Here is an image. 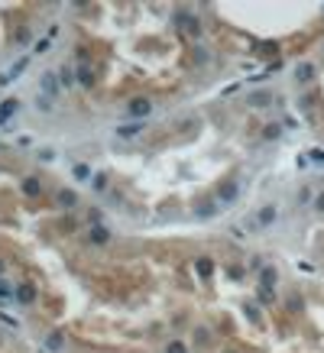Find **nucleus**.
I'll use <instances>...</instances> for the list:
<instances>
[{"mask_svg":"<svg viewBox=\"0 0 324 353\" xmlns=\"http://www.w3.org/2000/svg\"><path fill=\"white\" fill-rule=\"evenodd\" d=\"M39 88H43V98H55V94H59V88H62V81H59V75L55 72H46L43 78H39Z\"/></svg>","mask_w":324,"mask_h":353,"instance_id":"f257e3e1","label":"nucleus"},{"mask_svg":"<svg viewBox=\"0 0 324 353\" xmlns=\"http://www.w3.org/2000/svg\"><path fill=\"white\" fill-rule=\"evenodd\" d=\"M130 117H136V123H140V117H149L153 114V101L149 98H136V101H130Z\"/></svg>","mask_w":324,"mask_h":353,"instance_id":"f03ea898","label":"nucleus"},{"mask_svg":"<svg viewBox=\"0 0 324 353\" xmlns=\"http://www.w3.org/2000/svg\"><path fill=\"white\" fill-rule=\"evenodd\" d=\"M120 140H133V136H140L143 133V123H120V127L114 130Z\"/></svg>","mask_w":324,"mask_h":353,"instance_id":"7ed1b4c3","label":"nucleus"},{"mask_svg":"<svg viewBox=\"0 0 324 353\" xmlns=\"http://www.w3.org/2000/svg\"><path fill=\"white\" fill-rule=\"evenodd\" d=\"M175 20H178V23H182L185 30L191 33V36H201V26H198V20H195V17H188L185 10H178V13H175Z\"/></svg>","mask_w":324,"mask_h":353,"instance_id":"20e7f679","label":"nucleus"},{"mask_svg":"<svg viewBox=\"0 0 324 353\" xmlns=\"http://www.w3.org/2000/svg\"><path fill=\"white\" fill-rule=\"evenodd\" d=\"M237 195H240V185H233V182H227L224 188H220V195H217V201L220 204H233L237 201Z\"/></svg>","mask_w":324,"mask_h":353,"instance_id":"39448f33","label":"nucleus"},{"mask_svg":"<svg viewBox=\"0 0 324 353\" xmlns=\"http://www.w3.org/2000/svg\"><path fill=\"white\" fill-rule=\"evenodd\" d=\"M275 279H279V272H275L272 266H263V269H259V288H266V292H269V288L275 285Z\"/></svg>","mask_w":324,"mask_h":353,"instance_id":"423d86ee","label":"nucleus"},{"mask_svg":"<svg viewBox=\"0 0 324 353\" xmlns=\"http://www.w3.org/2000/svg\"><path fill=\"white\" fill-rule=\"evenodd\" d=\"M17 107H20V101H17V98H10V101H4V104H0V127H4V123L10 120L13 114H17Z\"/></svg>","mask_w":324,"mask_h":353,"instance_id":"0eeeda50","label":"nucleus"},{"mask_svg":"<svg viewBox=\"0 0 324 353\" xmlns=\"http://www.w3.org/2000/svg\"><path fill=\"white\" fill-rule=\"evenodd\" d=\"M88 240H91L94 246H104L107 240H110V230H107V227H91V233H88Z\"/></svg>","mask_w":324,"mask_h":353,"instance_id":"6e6552de","label":"nucleus"},{"mask_svg":"<svg viewBox=\"0 0 324 353\" xmlns=\"http://www.w3.org/2000/svg\"><path fill=\"white\" fill-rule=\"evenodd\" d=\"M195 269L201 279H211V272H214V259H208V256H201V259H195Z\"/></svg>","mask_w":324,"mask_h":353,"instance_id":"1a4fd4ad","label":"nucleus"},{"mask_svg":"<svg viewBox=\"0 0 324 353\" xmlns=\"http://www.w3.org/2000/svg\"><path fill=\"white\" fill-rule=\"evenodd\" d=\"M295 78H298V81H311V78H314V65H311V62H301V65H295Z\"/></svg>","mask_w":324,"mask_h":353,"instance_id":"9d476101","label":"nucleus"},{"mask_svg":"<svg viewBox=\"0 0 324 353\" xmlns=\"http://www.w3.org/2000/svg\"><path fill=\"white\" fill-rule=\"evenodd\" d=\"M23 195H30V198L43 195V185H39V178H23Z\"/></svg>","mask_w":324,"mask_h":353,"instance_id":"9b49d317","label":"nucleus"},{"mask_svg":"<svg viewBox=\"0 0 324 353\" xmlns=\"http://www.w3.org/2000/svg\"><path fill=\"white\" fill-rule=\"evenodd\" d=\"M17 298L23 304H33V301H36V288H33V285H20L17 288Z\"/></svg>","mask_w":324,"mask_h":353,"instance_id":"f8f14e48","label":"nucleus"},{"mask_svg":"<svg viewBox=\"0 0 324 353\" xmlns=\"http://www.w3.org/2000/svg\"><path fill=\"white\" fill-rule=\"evenodd\" d=\"M59 204L62 207H75V204H78V195H75L72 188H62L59 191Z\"/></svg>","mask_w":324,"mask_h":353,"instance_id":"ddd939ff","label":"nucleus"},{"mask_svg":"<svg viewBox=\"0 0 324 353\" xmlns=\"http://www.w3.org/2000/svg\"><path fill=\"white\" fill-rule=\"evenodd\" d=\"M72 175L78 178V182H88V178H94V175H91V165H85V162H78V165H75V169H72Z\"/></svg>","mask_w":324,"mask_h":353,"instance_id":"4468645a","label":"nucleus"},{"mask_svg":"<svg viewBox=\"0 0 324 353\" xmlns=\"http://www.w3.org/2000/svg\"><path fill=\"white\" fill-rule=\"evenodd\" d=\"M91 81H94L91 68H88V65H78V85H81V88H91Z\"/></svg>","mask_w":324,"mask_h":353,"instance_id":"2eb2a0df","label":"nucleus"},{"mask_svg":"<svg viewBox=\"0 0 324 353\" xmlns=\"http://www.w3.org/2000/svg\"><path fill=\"white\" fill-rule=\"evenodd\" d=\"M26 65H30V59H26V55H23V59H20V62H17V65H13V68H10V72H7V78H10V81H13V78H20V75H23V72H26Z\"/></svg>","mask_w":324,"mask_h":353,"instance_id":"dca6fc26","label":"nucleus"},{"mask_svg":"<svg viewBox=\"0 0 324 353\" xmlns=\"http://www.w3.org/2000/svg\"><path fill=\"white\" fill-rule=\"evenodd\" d=\"M272 220H275V207H263V211H259V217H256V224L266 227V224H272Z\"/></svg>","mask_w":324,"mask_h":353,"instance_id":"f3484780","label":"nucleus"},{"mask_svg":"<svg viewBox=\"0 0 324 353\" xmlns=\"http://www.w3.org/2000/svg\"><path fill=\"white\" fill-rule=\"evenodd\" d=\"M91 188H94V191H107V175H104V172H94Z\"/></svg>","mask_w":324,"mask_h":353,"instance_id":"a211bd4d","label":"nucleus"},{"mask_svg":"<svg viewBox=\"0 0 324 353\" xmlns=\"http://www.w3.org/2000/svg\"><path fill=\"white\" fill-rule=\"evenodd\" d=\"M217 204H220V201H204L201 207H198V214H201V217H214V214H217Z\"/></svg>","mask_w":324,"mask_h":353,"instance_id":"6ab92c4d","label":"nucleus"},{"mask_svg":"<svg viewBox=\"0 0 324 353\" xmlns=\"http://www.w3.org/2000/svg\"><path fill=\"white\" fill-rule=\"evenodd\" d=\"M59 81H62V88L78 85V81H75V75H72V68H62V72H59Z\"/></svg>","mask_w":324,"mask_h":353,"instance_id":"aec40b11","label":"nucleus"},{"mask_svg":"<svg viewBox=\"0 0 324 353\" xmlns=\"http://www.w3.org/2000/svg\"><path fill=\"white\" fill-rule=\"evenodd\" d=\"M36 107L43 110V114H52V110H55V107H52V101H49V98H43V94H36Z\"/></svg>","mask_w":324,"mask_h":353,"instance_id":"412c9836","label":"nucleus"},{"mask_svg":"<svg viewBox=\"0 0 324 353\" xmlns=\"http://www.w3.org/2000/svg\"><path fill=\"white\" fill-rule=\"evenodd\" d=\"M263 136H266V140H279V136H282V127H279V123H272V127L263 130Z\"/></svg>","mask_w":324,"mask_h":353,"instance_id":"4be33fe9","label":"nucleus"},{"mask_svg":"<svg viewBox=\"0 0 324 353\" xmlns=\"http://www.w3.org/2000/svg\"><path fill=\"white\" fill-rule=\"evenodd\" d=\"M308 162H311V165H324V149H311V152H308Z\"/></svg>","mask_w":324,"mask_h":353,"instance_id":"5701e85b","label":"nucleus"},{"mask_svg":"<svg viewBox=\"0 0 324 353\" xmlns=\"http://www.w3.org/2000/svg\"><path fill=\"white\" fill-rule=\"evenodd\" d=\"M46 347H49L52 353H59V350H62V337H59V334H49V340H46Z\"/></svg>","mask_w":324,"mask_h":353,"instance_id":"b1692460","label":"nucleus"},{"mask_svg":"<svg viewBox=\"0 0 324 353\" xmlns=\"http://www.w3.org/2000/svg\"><path fill=\"white\" fill-rule=\"evenodd\" d=\"M17 295V288H10L7 282H0V298H13Z\"/></svg>","mask_w":324,"mask_h":353,"instance_id":"393cba45","label":"nucleus"},{"mask_svg":"<svg viewBox=\"0 0 324 353\" xmlns=\"http://www.w3.org/2000/svg\"><path fill=\"white\" fill-rule=\"evenodd\" d=\"M165 353H188V347H185V343H178V340H172V343H169V350H165Z\"/></svg>","mask_w":324,"mask_h":353,"instance_id":"a878e982","label":"nucleus"},{"mask_svg":"<svg viewBox=\"0 0 324 353\" xmlns=\"http://www.w3.org/2000/svg\"><path fill=\"white\" fill-rule=\"evenodd\" d=\"M49 43H52V36H46V39H39V43H36V52H46V49H49Z\"/></svg>","mask_w":324,"mask_h":353,"instance_id":"bb28decb","label":"nucleus"},{"mask_svg":"<svg viewBox=\"0 0 324 353\" xmlns=\"http://www.w3.org/2000/svg\"><path fill=\"white\" fill-rule=\"evenodd\" d=\"M250 104H269V94H253Z\"/></svg>","mask_w":324,"mask_h":353,"instance_id":"cd10ccee","label":"nucleus"},{"mask_svg":"<svg viewBox=\"0 0 324 353\" xmlns=\"http://www.w3.org/2000/svg\"><path fill=\"white\" fill-rule=\"evenodd\" d=\"M246 314H250L253 321H259V308H256V304H246Z\"/></svg>","mask_w":324,"mask_h":353,"instance_id":"c85d7f7f","label":"nucleus"},{"mask_svg":"<svg viewBox=\"0 0 324 353\" xmlns=\"http://www.w3.org/2000/svg\"><path fill=\"white\" fill-rule=\"evenodd\" d=\"M39 159H43V162H52L55 152H52V149H43V152H39Z\"/></svg>","mask_w":324,"mask_h":353,"instance_id":"c756f323","label":"nucleus"},{"mask_svg":"<svg viewBox=\"0 0 324 353\" xmlns=\"http://www.w3.org/2000/svg\"><path fill=\"white\" fill-rule=\"evenodd\" d=\"M259 301H263V304H269V301H272V292H266V288H259Z\"/></svg>","mask_w":324,"mask_h":353,"instance_id":"7c9ffc66","label":"nucleus"},{"mask_svg":"<svg viewBox=\"0 0 324 353\" xmlns=\"http://www.w3.org/2000/svg\"><path fill=\"white\" fill-rule=\"evenodd\" d=\"M314 207H318V211H324V195H318V198H314Z\"/></svg>","mask_w":324,"mask_h":353,"instance_id":"2f4dec72","label":"nucleus"},{"mask_svg":"<svg viewBox=\"0 0 324 353\" xmlns=\"http://www.w3.org/2000/svg\"><path fill=\"white\" fill-rule=\"evenodd\" d=\"M0 275H4V262H0Z\"/></svg>","mask_w":324,"mask_h":353,"instance_id":"473e14b6","label":"nucleus"},{"mask_svg":"<svg viewBox=\"0 0 324 353\" xmlns=\"http://www.w3.org/2000/svg\"><path fill=\"white\" fill-rule=\"evenodd\" d=\"M227 353H233V350H227Z\"/></svg>","mask_w":324,"mask_h":353,"instance_id":"72a5a7b5","label":"nucleus"}]
</instances>
